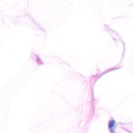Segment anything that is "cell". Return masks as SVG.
Here are the masks:
<instances>
[{
  "mask_svg": "<svg viewBox=\"0 0 133 133\" xmlns=\"http://www.w3.org/2000/svg\"><path fill=\"white\" fill-rule=\"evenodd\" d=\"M115 122L114 120H112L109 122V128L111 131H113L114 130V128H115Z\"/></svg>",
  "mask_w": 133,
  "mask_h": 133,
  "instance_id": "obj_1",
  "label": "cell"
}]
</instances>
